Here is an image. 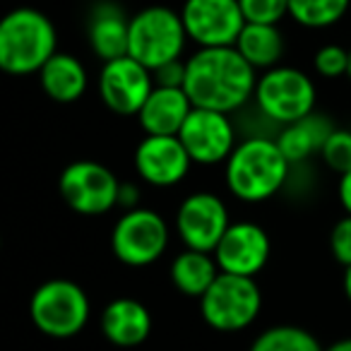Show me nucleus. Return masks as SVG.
Segmentation results:
<instances>
[{"mask_svg":"<svg viewBox=\"0 0 351 351\" xmlns=\"http://www.w3.org/2000/svg\"><path fill=\"white\" fill-rule=\"evenodd\" d=\"M56 53V27L34 8H17L0 22V68L10 75L39 73Z\"/></svg>","mask_w":351,"mask_h":351,"instance_id":"nucleus-3","label":"nucleus"},{"mask_svg":"<svg viewBox=\"0 0 351 351\" xmlns=\"http://www.w3.org/2000/svg\"><path fill=\"white\" fill-rule=\"evenodd\" d=\"M60 197L77 215H106L118 205L121 181L108 166L99 161H73L65 166L58 181Z\"/></svg>","mask_w":351,"mask_h":351,"instance_id":"nucleus-8","label":"nucleus"},{"mask_svg":"<svg viewBox=\"0 0 351 351\" xmlns=\"http://www.w3.org/2000/svg\"><path fill=\"white\" fill-rule=\"evenodd\" d=\"M330 250L335 255V260L344 267L351 265V215H346L344 219H339L332 226L330 234Z\"/></svg>","mask_w":351,"mask_h":351,"instance_id":"nucleus-28","label":"nucleus"},{"mask_svg":"<svg viewBox=\"0 0 351 351\" xmlns=\"http://www.w3.org/2000/svg\"><path fill=\"white\" fill-rule=\"evenodd\" d=\"M315 70L322 77H341L349 73V51L337 44L322 46L315 53Z\"/></svg>","mask_w":351,"mask_h":351,"instance_id":"nucleus-27","label":"nucleus"},{"mask_svg":"<svg viewBox=\"0 0 351 351\" xmlns=\"http://www.w3.org/2000/svg\"><path fill=\"white\" fill-rule=\"evenodd\" d=\"M181 142L186 145L193 164H219L236 149V132L229 121V113L212 111V108L193 106L181 132Z\"/></svg>","mask_w":351,"mask_h":351,"instance_id":"nucleus-13","label":"nucleus"},{"mask_svg":"<svg viewBox=\"0 0 351 351\" xmlns=\"http://www.w3.org/2000/svg\"><path fill=\"white\" fill-rule=\"evenodd\" d=\"M154 84H159V87H183L186 84V63H181V58H178L156 68Z\"/></svg>","mask_w":351,"mask_h":351,"instance_id":"nucleus-29","label":"nucleus"},{"mask_svg":"<svg viewBox=\"0 0 351 351\" xmlns=\"http://www.w3.org/2000/svg\"><path fill=\"white\" fill-rule=\"evenodd\" d=\"M229 226L231 219L224 200L212 193L188 195L176 215V231L186 243V248L205 250V253H215Z\"/></svg>","mask_w":351,"mask_h":351,"instance_id":"nucleus-12","label":"nucleus"},{"mask_svg":"<svg viewBox=\"0 0 351 351\" xmlns=\"http://www.w3.org/2000/svg\"><path fill=\"white\" fill-rule=\"evenodd\" d=\"M219 272L221 269L217 265V260H212V253H205V250L186 248L171 263V282H173V287L193 298H200L212 287V282L219 277Z\"/></svg>","mask_w":351,"mask_h":351,"instance_id":"nucleus-20","label":"nucleus"},{"mask_svg":"<svg viewBox=\"0 0 351 351\" xmlns=\"http://www.w3.org/2000/svg\"><path fill=\"white\" fill-rule=\"evenodd\" d=\"M188 32L183 17L171 8L154 5L140 10L130 20V49L128 56L140 60L154 73L156 68L178 60L186 46Z\"/></svg>","mask_w":351,"mask_h":351,"instance_id":"nucleus-4","label":"nucleus"},{"mask_svg":"<svg viewBox=\"0 0 351 351\" xmlns=\"http://www.w3.org/2000/svg\"><path fill=\"white\" fill-rule=\"evenodd\" d=\"M339 202L341 207L346 210V215H351V171H346V173H341L339 178Z\"/></svg>","mask_w":351,"mask_h":351,"instance_id":"nucleus-30","label":"nucleus"},{"mask_svg":"<svg viewBox=\"0 0 351 351\" xmlns=\"http://www.w3.org/2000/svg\"><path fill=\"white\" fill-rule=\"evenodd\" d=\"M39 80H41L44 92L58 104L77 101L84 94V89H87L84 65L80 63L75 56L58 53V51H56L49 58V63L39 70Z\"/></svg>","mask_w":351,"mask_h":351,"instance_id":"nucleus-19","label":"nucleus"},{"mask_svg":"<svg viewBox=\"0 0 351 351\" xmlns=\"http://www.w3.org/2000/svg\"><path fill=\"white\" fill-rule=\"evenodd\" d=\"M101 332L116 346H137L149 337L152 315L135 298H113L101 311Z\"/></svg>","mask_w":351,"mask_h":351,"instance_id":"nucleus-18","label":"nucleus"},{"mask_svg":"<svg viewBox=\"0 0 351 351\" xmlns=\"http://www.w3.org/2000/svg\"><path fill=\"white\" fill-rule=\"evenodd\" d=\"M248 351H325L320 341L303 327L277 325L255 337Z\"/></svg>","mask_w":351,"mask_h":351,"instance_id":"nucleus-23","label":"nucleus"},{"mask_svg":"<svg viewBox=\"0 0 351 351\" xmlns=\"http://www.w3.org/2000/svg\"><path fill=\"white\" fill-rule=\"evenodd\" d=\"M234 46L255 70L274 68L284 53V39L277 25H260V22H245Z\"/></svg>","mask_w":351,"mask_h":351,"instance_id":"nucleus-21","label":"nucleus"},{"mask_svg":"<svg viewBox=\"0 0 351 351\" xmlns=\"http://www.w3.org/2000/svg\"><path fill=\"white\" fill-rule=\"evenodd\" d=\"M344 291H346V298L351 301V265L346 267V272H344Z\"/></svg>","mask_w":351,"mask_h":351,"instance_id":"nucleus-33","label":"nucleus"},{"mask_svg":"<svg viewBox=\"0 0 351 351\" xmlns=\"http://www.w3.org/2000/svg\"><path fill=\"white\" fill-rule=\"evenodd\" d=\"M152 89H154V73L132 56L106 60L99 75V94L104 104L118 116H137Z\"/></svg>","mask_w":351,"mask_h":351,"instance_id":"nucleus-11","label":"nucleus"},{"mask_svg":"<svg viewBox=\"0 0 351 351\" xmlns=\"http://www.w3.org/2000/svg\"><path fill=\"white\" fill-rule=\"evenodd\" d=\"M169 245V226L164 217L152 210H128L116 221L111 234V248L123 265L147 267L164 255Z\"/></svg>","mask_w":351,"mask_h":351,"instance_id":"nucleus-9","label":"nucleus"},{"mask_svg":"<svg viewBox=\"0 0 351 351\" xmlns=\"http://www.w3.org/2000/svg\"><path fill=\"white\" fill-rule=\"evenodd\" d=\"M346 75H349V80H351V49H349V73Z\"/></svg>","mask_w":351,"mask_h":351,"instance_id":"nucleus-34","label":"nucleus"},{"mask_svg":"<svg viewBox=\"0 0 351 351\" xmlns=\"http://www.w3.org/2000/svg\"><path fill=\"white\" fill-rule=\"evenodd\" d=\"M320 154L339 176L351 171V130H332Z\"/></svg>","mask_w":351,"mask_h":351,"instance_id":"nucleus-25","label":"nucleus"},{"mask_svg":"<svg viewBox=\"0 0 351 351\" xmlns=\"http://www.w3.org/2000/svg\"><path fill=\"white\" fill-rule=\"evenodd\" d=\"M330 132H332L330 121L311 113V116L301 118V121L284 128L282 135L277 137V142L284 154H287V159L293 164V161L308 159V156L315 154V152H322V145L327 142Z\"/></svg>","mask_w":351,"mask_h":351,"instance_id":"nucleus-22","label":"nucleus"},{"mask_svg":"<svg viewBox=\"0 0 351 351\" xmlns=\"http://www.w3.org/2000/svg\"><path fill=\"white\" fill-rule=\"evenodd\" d=\"M255 68L236 46L200 49L186 60V94L193 106L231 113L255 94Z\"/></svg>","mask_w":351,"mask_h":351,"instance_id":"nucleus-1","label":"nucleus"},{"mask_svg":"<svg viewBox=\"0 0 351 351\" xmlns=\"http://www.w3.org/2000/svg\"><path fill=\"white\" fill-rule=\"evenodd\" d=\"M29 317L34 327L53 339H70L89 320V298L70 279H49L29 301Z\"/></svg>","mask_w":351,"mask_h":351,"instance_id":"nucleus-5","label":"nucleus"},{"mask_svg":"<svg viewBox=\"0 0 351 351\" xmlns=\"http://www.w3.org/2000/svg\"><path fill=\"white\" fill-rule=\"evenodd\" d=\"M132 202H137V188L123 186L121 183V197H118V205H125V207H130V210H135Z\"/></svg>","mask_w":351,"mask_h":351,"instance_id":"nucleus-31","label":"nucleus"},{"mask_svg":"<svg viewBox=\"0 0 351 351\" xmlns=\"http://www.w3.org/2000/svg\"><path fill=\"white\" fill-rule=\"evenodd\" d=\"M263 296L253 277L219 272L212 287L200 296V315L219 332L245 330L258 317Z\"/></svg>","mask_w":351,"mask_h":351,"instance_id":"nucleus-6","label":"nucleus"},{"mask_svg":"<svg viewBox=\"0 0 351 351\" xmlns=\"http://www.w3.org/2000/svg\"><path fill=\"white\" fill-rule=\"evenodd\" d=\"M325 351H351V337H346V339L335 341V344H332V346H327Z\"/></svg>","mask_w":351,"mask_h":351,"instance_id":"nucleus-32","label":"nucleus"},{"mask_svg":"<svg viewBox=\"0 0 351 351\" xmlns=\"http://www.w3.org/2000/svg\"><path fill=\"white\" fill-rule=\"evenodd\" d=\"M289 164L277 140L248 137L226 159V186L243 202L269 200L287 183Z\"/></svg>","mask_w":351,"mask_h":351,"instance_id":"nucleus-2","label":"nucleus"},{"mask_svg":"<svg viewBox=\"0 0 351 351\" xmlns=\"http://www.w3.org/2000/svg\"><path fill=\"white\" fill-rule=\"evenodd\" d=\"M215 260L221 272L255 277L269 260V236L253 221H231L215 248Z\"/></svg>","mask_w":351,"mask_h":351,"instance_id":"nucleus-15","label":"nucleus"},{"mask_svg":"<svg viewBox=\"0 0 351 351\" xmlns=\"http://www.w3.org/2000/svg\"><path fill=\"white\" fill-rule=\"evenodd\" d=\"M349 0H289V15L303 27H330L344 17Z\"/></svg>","mask_w":351,"mask_h":351,"instance_id":"nucleus-24","label":"nucleus"},{"mask_svg":"<svg viewBox=\"0 0 351 351\" xmlns=\"http://www.w3.org/2000/svg\"><path fill=\"white\" fill-rule=\"evenodd\" d=\"M191 154L178 135H147L135 149V169L142 181L156 188L181 183L191 171Z\"/></svg>","mask_w":351,"mask_h":351,"instance_id":"nucleus-14","label":"nucleus"},{"mask_svg":"<svg viewBox=\"0 0 351 351\" xmlns=\"http://www.w3.org/2000/svg\"><path fill=\"white\" fill-rule=\"evenodd\" d=\"M245 22L277 25L289 12V0H239Z\"/></svg>","mask_w":351,"mask_h":351,"instance_id":"nucleus-26","label":"nucleus"},{"mask_svg":"<svg viewBox=\"0 0 351 351\" xmlns=\"http://www.w3.org/2000/svg\"><path fill=\"white\" fill-rule=\"evenodd\" d=\"M193 111V101L183 87L154 84L137 118L147 135H178Z\"/></svg>","mask_w":351,"mask_h":351,"instance_id":"nucleus-16","label":"nucleus"},{"mask_svg":"<svg viewBox=\"0 0 351 351\" xmlns=\"http://www.w3.org/2000/svg\"><path fill=\"white\" fill-rule=\"evenodd\" d=\"M181 17L188 39L200 49L234 46L245 27L239 0H186Z\"/></svg>","mask_w":351,"mask_h":351,"instance_id":"nucleus-10","label":"nucleus"},{"mask_svg":"<svg viewBox=\"0 0 351 351\" xmlns=\"http://www.w3.org/2000/svg\"><path fill=\"white\" fill-rule=\"evenodd\" d=\"M89 46L99 58L116 60L128 56L130 49V20L116 3H99L89 15Z\"/></svg>","mask_w":351,"mask_h":351,"instance_id":"nucleus-17","label":"nucleus"},{"mask_svg":"<svg viewBox=\"0 0 351 351\" xmlns=\"http://www.w3.org/2000/svg\"><path fill=\"white\" fill-rule=\"evenodd\" d=\"M255 101L269 121L291 125L313 113L315 84L296 68H269L258 80Z\"/></svg>","mask_w":351,"mask_h":351,"instance_id":"nucleus-7","label":"nucleus"}]
</instances>
